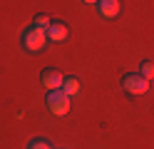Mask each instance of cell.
Wrapping results in <instances>:
<instances>
[{
    "mask_svg": "<svg viewBox=\"0 0 154 149\" xmlns=\"http://www.w3.org/2000/svg\"><path fill=\"white\" fill-rule=\"evenodd\" d=\"M27 149H55L47 139H32L30 144H27Z\"/></svg>",
    "mask_w": 154,
    "mask_h": 149,
    "instance_id": "10",
    "label": "cell"
},
{
    "mask_svg": "<svg viewBox=\"0 0 154 149\" xmlns=\"http://www.w3.org/2000/svg\"><path fill=\"white\" fill-rule=\"evenodd\" d=\"M137 72H139L144 79H152V77H154V62H152V60H144V62L139 65Z\"/></svg>",
    "mask_w": 154,
    "mask_h": 149,
    "instance_id": "9",
    "label": "cell"
},
{
    "mask_svg": "<svg viewBox=\"0 0 154 149\" xmlns=\"http://www.w3.org/2000/svg\"><path fill=\"white\" fill-rule=\"evenodd\" d=\"M70 37V27L60 20H52V25L47 27V40H52V42H65V40Z\"/></svg>",
    "mask_w": 154,
    "mask_h": 149,
    "instance_id": "6",
    "label": "cell"
},
{
    "mask_svg": "<svg viewBox=\"0 0 154 149\" xmlns=\"http://www.w3.org/2000/svg\"><path fill=\"white\" fill-rule=\"evenodd\" d=\"M70 102H72V97L65 89H50L45 97V104L50 109V114H55V117H65L70 112Z\"/></svg>",
    "mask_w": 154,
    "mask_h": 149,
    "instance_id": "2",
    "label": "cell"
},
{
    "mask_svg": "<svg viewBox=\"0 0 154 149\" xmlns=\"http://www.w3.org/2000/svg\"><path fill=\"white\" fill-rule=\"evenodd\" d=\"M40 82H42V87L47 89V92H50V89H62L65 75L57 67H45L42 72H40Z\"/></svg>",
    "mask_w": 154,
    "mask_h": 149,
    "instance_id": "4",
    "label": "cell"
},
{
    "mask_svg": "<svg viewBox=\"0 0 154 149\" xmlns=\"http://www.w3.org/2000/svg\"><path fill=\"white\" fill-rule=\"evenodd\" d=\"M122 89L132 97H139V95H147L149 89V79H144L139 72H127L122 75Z\"/></svg>",
    "mask_w": 154,
    "mask_h": 149,
    "instance_id": "3",
    "label": "cell"
},
{
    "mask_svg": "<svg viewBox=\"0 0 154 149\" xmlns=\"http://www.w3.org/2000/svg\"><path fill=\"white\" fill-rule=\"evenodd\" d=\"M97 13L102 17L112 20V17H117L122 13V3H119V0H97Z\"/></svg>",
    "mask_w": 154,
    "mask_h": 149,
    "instance_id": "5",
    "label": "cell"
},
{
    "mask_svg": "<svg viewBox=\"0 0 154 149\" xmlns=\"http://www.w3.org/2000/svg\"><path fill=\"white\" fill-rule=\"evenodd\" d=\"M62 89H65V92L70 95V97H75V95H80V89H82V85H80V79H77V77H67V75H65V82H62Z\"/></svg>",
    "mask_w": 154,
    "mask_h": 149,
    "instance_id": "7",
    "label": "cell"
},
{
    "mask_svg": "<svg viewBox=\"0 0 154 149\" xmlns=\"http://www.w3.org/2000/svg\"><path fill=\"white\" fill-rule=\"evenodd\" d=\"M32 25H35V27H40V30H47V27L52 25V17L47 15V13H37L35 20H32Z\"/></svg>",
    "mask_w": 154,
    "mask_h": 149,
    "instance_id": "8",
    "label": "cell"
},
{
    "mask_svg": "<svg viewBox=\"0 0 154 149\" xmlns=\"http://www.w3.org/2000/svg\"><path fill=\"white\" fill-rule=\"evenodd\" d=\"M85 3H92V5H97V0H85Z\"/></svg>",
    "mask_w": 154,
    "mask_h": 149,
    "instance_id": "11",
    "label": "cell"
},
{
    "mask_svg": "<svg viewBox=\"0 0 154 149\" xmlns=\"http://www.w3.org/2000/svg\"><path fill=\"white\" fill-rule=\"evenodd\" d=\"M47 42H50V40H47V30H40L35 25L25 27L23 35H20V45H23V50H27V52H42Z\"/></svg>",
    "mask_w": 154,
    "mask_h": 149,
    "instance_id": "1",
    "label": "cell"
}]
</instances>
